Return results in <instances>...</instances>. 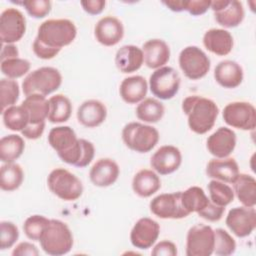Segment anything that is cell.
<instances>
[{
    "label": "cell",
    "instance_id": "obj_27",
    "mask_svg": "<svg viewBox=\"0 0 256 256\" xmlns=\"http://www.w3.org/2000/svg\"><path fill=\"white\" fill-rule=\"evenodd\" d=\"M148 84L143 76L135 75L125 78L119 88V93L124 102L136 104L144 100L147 94Z\"/></svg>",
    "mask_w": 256,
    "mask_h": 256
},
{
    "label": "cell",
    "instance_id": "obj_2",
    "mask_svg": "<svg viewBox=\"0 0 256 256\" xmlns=\"http://www.w3.org/2000/svg\"><path fill=\"white\" fill-rule=\"evenodd\" d=\"M182 110L187 116L189 128L196 134L210 131L219 113V108L213 100L198 95L186 97L182 102Z\"/></svg>",
    "mask_w": 256,
    "mask_h": 256
},
{
    "label": "cell",
    "instance_id": "obj_37",
    "mask_svg": "<svg viewBox=\"0 0 256 256\" xmlns=\"http://www.w3.org/2000/svg\"><path fill=\"white\" fill-rule=\"evenodd\" d=\"M210 200L218 206H227L234 199V191L230 186L219 180H211L208 184Z\"/></svg>",
    "mask_w": 256,
    "mask_h": 256
},
{
    "label": "cell",
    "instance_id": "obj_3",
    "mask_svg": "<svg viewBox=\"0 0 256 256\" xmlns=\"http://www.w3.org/2000/svg\"><path fill=\"white\" fill-rule=\"evenodd\" d=\"M77 35L75 24L69 19H48L40 24L36 40L43 45L61 50L62 47L71 44Z\"/></svg>",
    "mask_w": 256,
    "mask_h": 256
},
{
    "label": "cell",
    "instance_id": "obj_7",
    "mask_svg": "<svg viewBox=\"0 0 256 256\" xmlns=\"http://www.w3.org/2000/svg\"><path fill=\"white\" fill-rule=\"evenodd\" d=\"M50 191L64 201H74L83 193V185L80 179L64 168H56L50 172L47 178Z\"/></svg>",
    "mask_w": 256,
    "mask_h": 256
},
{
    "label": "cell",
    "instance_id": "obj_13",
    "mask_svg": "<svg viewBox=\"0 0 256 256\" xmlns=\"http://www.w3.org/2000/svg\"><path fill=\"white\" fill-rule=\"evenodd\" d=\"M150 211L161 219H181L189 214L181 203V191L164 193L154 197L150 204Z\"/></svg>",
    "mask_w": 256,
    "mask_h": 256
},
{
    "label": "cell",
    "instance_id": "obj_24",
    "mask_svg": "<svg viewBox=\"0 0 256 256\" xmlns=\"http://www.w3.org/2000/svg\"><path fill=\"white\" fill-rule=\"evenodd\" d=\"M243 76L242 67L232 60H223L219 62L214 69L216 82L227 89L238 87L242 83Z\"/></svg>",
    "mask_w": 256,
    "mask_h": 256
},
{
    "label": "cell",
    "instance_id": "obj_44",
    "mask_svg": "<svg viewBox=\"0 0 256 256\" xmlns=\"http://www.w3.org/2000/svg\"><path fill=\"white\" fill-rule=\"evenodd\" d=\"M224 212H225V207L218 206L213 202H211L210 200L209 204L204 209L198 212V215L205 220L215 222V221H219L222 218Z\"/></svg>",
    "mask_w": 256,
    "mask_h": 256
},
{
    "label": "cell",
    "instance_id": "obj_18",
    "mask_svg": "<svg viewBox=\"0 0 256 256\" xmlns=\"http://www.w3.org/2000/svg\"><path fill=\"white\" fill-rule=\"evenodd\" d=\"M94 34L100 44L104 46H114L123 38L124 27L118 18L105 16L96 23Z\"/></svg>",
    "mask_w": 256,
    "mask_h": 256
},
{
    "label": "cell",
    "instance_id": "obj_30",
    "mask_svg": "<svg viewBox=\"0 0 256 256\" xmlns=\"http://www.w3.org/2000/svg\"><path fill=\"white\" fill-rule=\"evenodd\" d=\"M233 191L238 200L246 207H254L256 204V180L253 176L239 173L233 182Z\"/></svg>",
    "mask_w": 256,
    "mask_h": 256
},
{
    "label": "cell",
    "instance_id": "obj_31",
    "mask_svg": "<svg viewBox=\"0 0 256 256\" xmlns=\"http://www.w3.org/2000/svg\"><path fill=\"white\" fill-rule=\"evenodd\" d=\"M25 148L24 140L17 134L4 136L0 140V160L4 163H11L18 159Z\"/></svg>",
    "mask_w": 256,
    "mask_h": 256
},
{
    "label": "cell",
    "instance_id": "obj_52",
    "mask_svg": "<svg viewBox=\"0 0 256 256\" xmlns=\"http://www.w3.org/2000/svg\"><path fill=\"white\" fill-rule=\"evenodd\" d=\"M184 2L185 0H172V1H162V3L174 12L184 11Z\"/></svg>",
    "mask_w": 256,
    "mask_h": 256
},
{
    "label": "cell",
    "instance_id": "obj_25",
    "mask_svg": "<svg viewBox=\"0 0 256 256\" xmlns=\"http://www.w3.org/2000/svg\"><path fill=\"white\" fill-rule=\"evenodd\" d=\"M203 44L211 53L218 56H225L232 51L234 41L229 31L212 28L205 32L203 36Z\"/></svg>",
    "mask_w": 256,
    "mask_h": 256
},
{
    "label": "cell",
    "instance_id": "obj_35",
    "mask_svg": "<svg viewBox=\"0 0 256 256\" xmlns=\"http://www.w3.org/2000/svg\"><path fill=\"white\" fill-rule=\"evenodd\" d=\"M164 112V105L155 98H146L142 100L135 110L137 118L147 123L158 122L162 119Z\"/></svg>",
    "mask_w": 256,
    "mask_h": 256
},
{
    "label": "cell",
    "instance_id": "obj_21",
    "mask_svg": "<svg viewBox=\"0 0 256 256\" xmlns=\"http://www.w3.org/2000/svg\"><path fill=\"white\" fill-rule=\"evenodd\" d=\"M208 177L224 183H233L239 175V167L234 158H214L206 166Z\"/></svg>",
    "mask_w": 256,
    "mask_h": 256
},
{
    "label": "cell",
    "instance_id": "obj_45",
    "mask_svg": "<svg viewBox=\"0 0 256 256\" xmlns=\"http://www.w3.org/2000/svg\"><path fill=\"white\" fill-rule=\"evenodd\" d=\"M211 5V1L208 0H185L184 11L189 12L193 16H199L204 14Z\"/></svg>",
    "mask_w": 256,
    "mask_h": 256
},
{
    "label": "cell",
    "instance_id": "obj_34",
    "mask_svg": "<svg viewBox=\"0 0 256 256\" xmlns=\"http://www.w3.org/2000/svg\"><path fill=\"white\" fill-rule=\"evenodd\" d=\"M210 202L204 190L198 186H192L181 192V203L188 214L199 212L204 209Z\"/></svg>",
    "mask_w": 256,
    "mask_h": 256
},
{
    "label": "cell",
    "instance_id": "obj_17",
    "mask_svg": "<svg viewBox=\"0 0 256 256\" xmlns=\"http://www.w3.org/2000/svg\"><path fill=\"white\" fill-rule=\"evenodd\" d=\"M181 162V152L173 145L161 146L150 159L151 167L160 175H168L175 172L180 167Z\"/></svg>",
    "mask_w": 256,
    "mask_h": 256
},
{
    "label": "cell",
    "instance_id": "obj_32",
    "mask_svg": "<svg viewBox=\"0 0 256 256\" xmlns=\"http://www.w3.org/2000/svg\"><path fill=\"white\" fill-rule=\"evenodd\" d=\"M24 179L21 166L17 163H5L0 168V187L4 191H14L18 189Z\"/></svg>",
    "mask_w": 256,
    "mask_h": 256
},
{
    "label": "cell",
    "instance_id": "obj_20",
    "mask_svg": "<svg viewBox=\"0 0 256 256\" xmlns=\"http://www.w3.org/2000/svg\"><path fill=\"white\" fill-rule=\"evenodd\" d=\"M119 173V166L114 160L101 158L91 167L89 177L95 186L108 187L117 181Z\"/></svg>",
    "mask_w": 256,
    "mask_h": 256
},
{
    "label": "cell",
    "instance_id": "obj_29",
    "mask_svg": "<svg viewBox=\"0 0 256 256\" xmlns=\"http://www.w3.org/2000/svg\"><path fill=\"white\" fill-rule=\"evenodd\" d=\"M21 105L29 114L28 124H39L45 122L49 114V100L41 94H31L26 96Z\"/></svg>",
    "mask_w": 256,
    "mask_h": 256
},
{
    "label": "cell",
    "instance_id": "obj_4",
    "mask_svg": "<svg viewBox=\"0 0 256 256\" xmlns=\"http://www.w3.org/2000/svg\"><path fill=\"white\" fill-rule=\"evenodd\" d=\"M39 242L46 254L60 256L71 250L73 235L66 223L57 219H50Z\"/></svg>",
    "mask_w": 256,
    "mask_h": 256
},
{
    "label": "cell",
    "instance_id": "obj_38",
    "mask_svg": "<svg viewBox=\"0 0 256 256\" xmlns=\"http://www.w3.org/2000/svg\"><path fill=\"white\" fill-rule=\"evenodd\" d=\"M19 85L14 79L3 78L0 80V104L1 110L14 106L19 98Z\"/></svg>",
    "mask_w": 256,
    "mask_h": 256
},
{
    "label": "cell",
    "instance_id": "obj_26",
    "mask_svg": "<svg viewBox=\"0 0 256 256\" xmlns=\"http://www.w3.org/2000/svg\"><path fill=\"white\" fill-rule=\"evenodd\" d=\"M144 62L142 49L135 45L120 47L115 55V64L122 73H132L139 70Z\"/></svg>",
    "mask_w": 256,
    "mask_h": 256
},
{
    "label": "cell",
    "instance_id": "obj_6",
    "mask_svg": "<svg viewBox=\"0 0 256 256\" xmlns=\"http://www.w3.org/2000/svg\"><path fill=\"white\" fill-rule=\"evenodd\" d=\"M122 140L129 149L138 153H147L158 143L159 132L153 126L130 122L122 130Z\"/></svg>",
    "mask_w": 256,
    "mask_h": 256
},
{
    "label": "cell",
    "instance_id": "obj_16",
    "mask_svg": "<svg viewBox=\"0 0 256 256\" xmlns=\"http://www.w3.org/2000/svg\"><path fill=\"white\" fill-rule=\"evenodd\" d=\"M160 226L155 220L143 217L140 218L133 226L130 233L132 245L138 249H148L158 239Z\"/></svg>",
    "mask_w": 256,
    "mask_h": 256
},
{
    "label": "cell",
    "instance_id": "obj_23",
    "mask_svg": "<svg viewBox=\"0 0 256 256\" xmlns=\"http://www.w3.org/2000/svg\"><path fill=\"white\" fill-rule=\"evenodd\" d=\"M144 62L151 69L163 67L170 59V48L161 39H150L142 46Z\"/></svg>",
    "mask_w": 256,
    "mask_h": 256
},
{
    "label": "cell",
    "instance_id": "obj_51",
    "mask_svg": "<svg viewBox=\"0 0 256 256\" xmlns=\"http://www.w3.org/2000/svg\"><path fill=\"white\" fill-rule=\"evenodd\" d=\"M19 55V51L14 44H3L1 50V61L17 58Z\"/></svg>",
    "mask_w": 256,
    "mask_h": 256
},
{
    "label": "cell",
    "instance_id": "obj_50",
    "mask_svg": "<svg viewBox=\"0 0 256 256\" xmlns=\"http://www.w3.org/2000/svg\"><path fill=\"white\" fill-rule=\"evenodd\" d=\"M106 5L104 0H86L81 1V6L83 7L84 11L91 15H98L100 14Z\"/></svg>",
    "mask_w": 256,
    "mask_h": 256
},
{
    "label": "cell",
    "instance_id": "obj_1",
    "mask_svg": "<svg viewBox=\"0 0 256 256\" xmlns=\"http://www.w3.org/2000/svg\"><path fill=\"white\" fill-rule=\"evenodd\" d=\"M48 142L59 158L67 164L83 168L94 158L93 143L86 139H78L75 131L69 126L52 128L48 134Z\"/></svg>",
    "mask_w": 256,
    "mask_h": 256
},
{
    "label": "cell",
    "instance_id": "obj_36",
    "mask_svg": "<svg viewBox=\"0 0 256 256\" xmlns=\"http://www.w3.org/2000/svg\"><path fill=\"white\" fill-rule=\"evenodd\" d=\"M4 125L12 131H22L29 123V114L22 106H11L2 111Z\"/></svg>",
    "mask_w": 256,
    "mask_h": 256
},
{
    "label": "cell",
    "instance_id": "obj_49",
    "mask_svg": "<svg viewBox=\"0 0 256 256\" xmlns=\"http://www.w3.org/2000/svg\"><path fill=\"white\" fill-rule=\"evenodd\" d=\"M45 129V122L39 124H28L22 131V135L30 140H36L42 136Z\"/></svg>",
    "mask_w": 256,
    "mask_h": 256
},
{
    "label": "cell",
    "instance_id": "obj_47",
    "mask_svg": "<svg viewBox=\"0 0 256 256\" xmlns=\"http://www.w3.org/2000/svg\"><path fill=\"white\" fill-rule=\"evenodd\" d=\"M32 49L34 54L43 60H48V59H52L54 58L60 51L59 50H55V49H51L45 45H43L42 43H40L39 41H37L36 39L33 42L32 45Z\"/></svg>",
    "mask_w": 256,
    "mask_h": 256
},
{
    "label": "cell",
    "instance_id": "obj_48",
    "mask_svg": "<svg viewBox=\"0 0 256 256\" xmlns=\"http://www.w3.org/2000/svg\"><path fill=\"white\" fill-rule=\"evenodd\" d=\"M13 256H38L39 251L37 247L30 242H21L19 243L14 250L12 251Z\"/></svg>",
    "mask_w": 256,
    "mask_h": 256
},
{
    "label": "cell",
    "instance_id": "obj_46",
    "mask_svg": "<svg viewBox=\"0 0 256 256\" xmlns=\"http://www.w3.org/2000/svg\"><path fill=\"white\" fill-rule=\"evenodd\" d=\"M151 254L154 256H175L177 255V247L173 242L163 240L154 246Z\"/></svg>",
    "mask_w": 256,
    "mask_h": 256
},
{
    "label": "cell",
    "instance_id": "obj_40",
    "mask_svg": "<svg viewBox=\"0 0 256 256\" xmlns=\"http://www.w3.org/2000/svg\"><path fill=\"white\" fill-rule=\"evenodd\" d=\"M30 62L23 58H11L1 61V71L9 79L24 76L30 70Z\"/></svg>",
    "mask_w": 256,
    "mask_h": 256
},
{
    "label": "cell",
    "instance_id": "obj_8",
    "mask_svg": "<svg viewBox=\"0 0 256 256\" xmlns=\"http://www.w3.org/2000/svg\"><path fill=\"white\" fill-rule=\"evenodd\" d=\"M180 83L179 73L169 66L156 69L149 78V87L152 94L162 100L173 98L179 91Z\"/></svg>",
    "mask_w": 256,
    "mask_h": 256
},
{
    "label": "cell",
    "instance_id": "obj_22",
    "mask_svg": "<svg viewBox=\"0 0 256 256\" xmlns=\"http://www.w3.org/2000/svg\"><path fill=\"white\" fill-rule=\"evenodd\" d=\"M106 116V106L96 99L84 101L77 110V119L79 123L87 128H94L101 125L105 121Z\"/></svg>",
    "mask_w": 256,
    "mask_h": 256
},
{
    "label": "cell",
    "instance_id": "obj_42",
    "mask_svg": "<svg viewBox=\"0 0 256 256\" xmlns=\"http://www.w3.org/2000/svg\"><path fill=\"white\" fill-rule=\"evenodd\" d=\"M19 230L17 226L10 221H1L0 223V248L5 250L11 248L18 240Z\"/></svg>",
    "mask_w": 256,
    "mask_h": 256
},
{
    "label": "cell",
    "instance_id": "obj_43",
    "mask_svg": "<svg viewBox=\"0 0 256 256\" xmlns=\"http://www.w3.org/2000/svg\"><path fill=\"white\" fill-rule=\"evenodd\" d=\"M17 3L21 4L27 13L36 19L45 17L51 10V2L49 0H24Z\"/></svg>",
    "mask_w": 256,
    "mask_h": 256
},
{
    "label": "cell",
    "instance_id": "obj_19",
    "mask_svg": "<svg viewBox=\"0 0 256 256\" xmlns=\"http://www.w3.org/2000/svg\"><path fill=\"white\" fill-rule=\"evenodd\" d=\"M206 146L210 154L216 158L228 157L235 149L236 134L230 128L220 127L208 137Z\"/></svg>",
    "mask_w": 256,
    "mask_h": 256
},
{
    "label": "cell",
    "instance_id": "obj_5",
    "mask_svg": "<svg viewBox=\"0 0 256 256\" xmlns=\"http://www.w3.org/2000/svg\"><path fill=\"white\" fill-rule=\"evenodd\" d=\"M62 83V75L54 67H40L30 72L22 82V90L26 96L41 94L47 96L56 91Z\"/></svg>",
    "mask_w": 256,
    "mask_h": 256
},
{
    "label": "cell",
    "instance_id": "obj_39",
    "mask_svg": "<svg viewBox=\"0 0 256 256\" xmlns=\"http://www.w3.org/2000/svg\"><path fill=\"white\" fill-rule=\"evenodd\" d=\"M236 242L232 236L224 229L214 230V249L213 253L220 256H228L235 252Z\"/></svg>",
    "mask_w": 256,
    "mask_h": 256
},
{
    "label": "cell",
    "instance_id": "obj_12",
    "mask_svg": "<svg viewBox=\"0 0 256 256\" xmlns=\"http://www.w3.org/2000/svg\"><path fill=\"white\" fill-rule=\"evenodd\" d=\"M26 19L16 8L5 9L0 16V39L3 44L18 42L25 34Z\"/></svg>",
    "mask_w": 256,
    "mask_h": 256
},
{
    "label": "cell",
    "instance_id": "obj_41",
    "mask_svg": "<svg viewBox=\"0 0 256 256\" xmlns=\"http://www.w3.org/2000/svg\"><path fill=\"white\" fill-rule=\"evenodd\" d=\"M49 220L50 219L42 215L29 216L23 224V230L25 235L30 240L39 241L47 224L49 223Z\"/></svg>",
    "mask_w": 256,
    "mask_h": 256
},
{
    "label": "cell",
    "instance_id": "obj_14",
    "mask_svg": "<svg viewBox=\"0 0 256 256\" xmlns=\"http://www.w3.org/2000/svg\"><path fill=\"white\" fill-rule=\"evenodd\" d=\"M225 222L237 237L249 236L256 227V211L254 207H234L228 212Z\"/></svg>",
    "mask_w": 256,
    "mask_h": 256
},
{
    "label": "cell",
    "instance_id": "obj_28",
    "mask_svg": "<svg viewBox=\"0 0 256 256\" xmlns=\"http://www.w3.org/2000/svg\"><path fill=\"white\" fill-rule=\"evenodd\" d=\"M161 187L159 176L152 170H139L133 177L132 189L140 197L147 198L156 193Z\"/></svg>",
    "mask_w": 256,
    "mask_h": 256
},
{
    "label": "cell",
    "instance_id": "obj_11",
    "mask_svg": "<svg viewBox=\"0 0 256 256\" xmlns=\"http://www.w3.org/2000/svg\"><path fill=\"white\" fill-rule=\"evenodd\" d=\"M214 249V230L205 224L192 226L186 237L187 256H210Z\"/></svg>",
    "mask_w": 256,
    "mask_h": 256
},
{
    "label": "cell",
    "instance_id": "obj_15",
    "mask_svg": "<svg viewBox=\"0 0 256 256\" xmlns=\"http://www.w3.org/2000/svg\"><path fill=\"white\" fill-rule=\"evenodd\" d=\"M210 8L214 12V17L217 23L226 28L238 26L245 16L243 5L237 0L211 1Z\"/></svg>",
    "mask_w": 256,
    "mask_h": 256
},
{
    "label": "cell",
    "instance_id": "obj_33",
    "mask_svg": "<svg viewBox=\"0 0 256 256\" xmlns=\"http://www.w3.org/2000/svg\"><path fill=\"white\" fill-rule=\"evenodd\" d=\"M48 120L51 123L66 122L72 112V104L70 99L63 94H56L49 99Z\"/></svg>",
    "mask_w": 256,
    "mask_h": 256
},
{
    "label": "cell",
    "instance_id": "obj_9",
    "mask_svg": "<svg viewBox=\"0 0 256 256\" xmlns=\"http://www.w3.org/2000/svg\"><path fill=\"white\" fill-rule=\"evenodd\" d=\"M179 66L191 80L203 78L210 70V59L197 46H187L179 54Z\"/></svg>",
    "mask_w": 256,
    "mask_h": 256
},
{
    "label": "cell",
    "instance_id": "obj_10",
    "mask_svg": "<svg viewBox=\"0 0 256 256\" xmlns=\"http://www.w3.org/2000/svg\"><path fill=\"white\" fill-rule=\"evenodd\" d=\"M225 123L241 130H254L256 127V109L244 101H235L227 104L222 112Z\"/></svg>",
    "mask_w": 256,
    "mask_h": 256
}]
</instances>
